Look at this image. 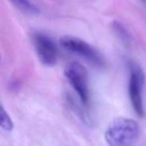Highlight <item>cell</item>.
Listing matches in <instances>:
<instances>
[{
	"mask_svg": "<svg viewBox=\"0 0 146 146\" xmlns=\"http://www.w3.org/2000/svg\"><path fill=\"white\" fill-rule=\"evenodd\" d=\"M138 136V123L127 117L115 119L105 131V139L110 146H132Z\"/></svg>",
	"mask_w": 146,
	"mask_h": 146,
	"instance_id": "obj_1",
	"label": "cell"
},
{
	"mask_svg": "<svg viewBox=\"0 0 146 146\" xmlns=\"http://www.w3.org/2000/svg\"><path fill=\"white\" fill-rule=\"evenodd\" d=\"M65 75L75 90V92L79 95L80 100L83 105H88L89 103V89H88V74L83 65H81L78 62L71 63L66 70Z\"/></svg>",
	"mask_w": 146,
	"mask_h": 146,
	"instance_id": "obj_2",
	"label": "cell"
},
{
	"mask_svg": "<svg viewBox=\"0 0 146 146\" xmlns=\"http://www.w3.org/2000/svg\"><path fill=\"white\" fill-rule=\"evenodd\" d=\"M60 44L63 48H65L66 50L78 54L82 57H84L87 60H89L90 63H92L96 66H103L104 65V59L102 57V55L99 54V51L97 49H95L92 46H90L89 43H87L86 41L79 39V38H74V36H63L60 39Z\"/></svg>",
	"mask_w": 146,
	"mask_h": 146,
	"instance_id": "obj_3",
	"label": "cell"
},
{
	"mask_svg": "<svg viewBox=\"0 0 146 146\" xmlns=\"http://www.w3.org/2000/svg\"><path fill=\"white\" fill-rule=\"evenodd\" d=\"M145 83V75L143 70L136 65H130L129 75V97L135 112L139 115H144V104H143V88Z\"/></svg>",
	"mask_w": 146,
	"mask_h": 146,
	"instance_id": "obj_4",
	"label": "cell"
},
{
	"mask_svg": "<svg viewBox=\"0 0 146 146\" xmlns=\"http://www.w3.org/2000/svg\"><path fill=\"white\" fill-rule=\"evenodd\" d=\"M33 41L40 60L48 66L55 65L58 58V49L52 39L46 34L36 33L33 36Z\"/></svg>",
	"mask_w": 146,
	"mask_h": 146,
	"instance_id": "obj_5",
	"label": "cell"
},
{
	"mask_svg": "<svg viewBox=\"0 0 146 146\" xmlns=\"http://www.w3.org/2000/svg\"><path fill=\"white\" fill-rule=\"evenodd\" d=\"M10 2L24 13H27V14H38L39 13V8L35 5H33L30 0H10Z\"/></svg>",
	"mask_w": 146,
	"mask_h": 146,
	"instance_id": "obj_6",
	"label": "cell"
},
{
	"mask_svg": "<svg viewBox=\"0 0 146 146\" xmlns=\"http://www.w3.org/2000/svg\"><path fill=\"white\" fill-rule=\"evenodd\" d=\"M0 127L6 131L13 130V127H14V123H13L9 114L6 112V110L2 107L1 104H0Z\"/></svg>",
	"mask_w": 146,
	"mask_h": 146,
	"instance_id": "obj_7",
	"label": "cell"
}]
</instances>
